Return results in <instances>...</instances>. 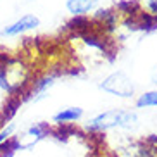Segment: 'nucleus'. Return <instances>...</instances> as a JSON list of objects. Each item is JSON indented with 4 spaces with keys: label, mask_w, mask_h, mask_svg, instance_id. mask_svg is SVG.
I'll list each match as a JSON object with an SVG mask.
<instances>
[{
    "label": "nucleus",
    "mask_w": 157,
    "mask_h": 157,
    "mask_svg": "<svg viewBox=\"0 0 157 157\" xmlns=\"http://www.w3.org/2000/svg\"><path fill=\"white\" fill-rule=\"evenodd\" d=\"M138 126V116L135 111H124V109H111L102 114L95 116L88 121V131H107L112 128L133 129Z\"/></svg>",
    "instance_id": "obj_1"
},
{
    "label": "nucleus",
    "mask_w": 157,
    "mask_h": 157,
    "mask_svg": "<svg viewBox=\"0 0 157 157\" xmlns=\"http://www.w3.org/2000/svg\"><path fill=\"white\" fill-rule=\"evenodd\" d=\"M100 88L104 92L111 93V95H116V97H121V98H129V97L135 95L133 81H131V78H129L126 73H123V71L111 73L100 83Z\"/></svg>",
    "instance_id": "obj_2"
},
{
    "label": "nucleus",
    "mask_w": 157,
    "mask_h": 157,
    "mask_svg": "<svg viewBox=\"0 0 157 157\" xmlns=\"http://www.w3.org/2000/svg\"><path fill=\"white\" fill-rule=\"evenodd\" d=\"M50 133H52V128L48 123H36V124L29 126L24 133L16 135V138H17V143H19V148L21 150H28V148L35 147L38 142H42Z\"/></svg>",
    "instance_id": "obj_3"
},
{
    "label": "nucleus",
    "mask_w": 157,
    "mask_h": 157,
    "mask_svg": "<svg viewBox=\"0 0 157 157\" xmlns=\"http://www.w3.org/2000/svg\"><path fill=\"white\" fill-rule=\"evenodd\" d=\"M38 26H40V19L35 14H26L21 19L14 21V23L7 24V26L2 29V35H4V36H19V35H23V33H26V31H31V29L38 28Z\"/></svg>",
    "instance_id": "obj_4"
},
{
    "label": "nucleus",
    "mask_w": 157,
    "mask_h": 157,
    "mask_svg": "<svg viewBox=\"0 0 157 157\" xmlns=\"http://www.w3.org/2000/svg\"><path fill=\"white\" fill-rule=\"evenodd\" d=\"M56 78H57V74H47L43 78L36 79L35 85H33V88H31V92H28L21 98H23V100H35V102L42 100L43 97H47L45 93L48 92V88L56 83Z\"/></svg>",
    "instance_id": "obj_5"
},
{
    "label": "nucleus",
    "mask_w": 157,
    "mask_h": 157,
    "mask_svg": "<svg viewBox=\"0 0 157 157\" xmlns=\"http://www.w3.org/2000/svg\"><path fill=\"white\" fill-rule=\"evenodd\" d=\"M83 117V109L81 107H64L59 112L52 116V121L56 124H67V123H74Z\"/></svg>",
    "instance_id": "obj_6"
},
{
    "label": "nucleus",
    "mask_w": 157,
    "mask_h": 157,
    "mask_svg": "<svg viewBox=\"0 0 157 157\" xmlns=\"http://www.w3.org/2000/svg\"><path fill=\"white\" fill-rule=\"evenodd\" d=\"M98 5V0H66V7L73 16H85Z\"/></svg>",
    "instance_id": "obj_7"
},
{
    "label": "nucleus",
    "mask_w": 157,
    "mask_h": 157,
    "mask_svg": "<svg viewBox=\"0 0 157 157\" xmlns=\"http://www.w3.org/2000/svg\"><path fill=\"white\" fill-rule=\"evenodd\" d=\"M136 107L138 109H143V107H157V90L142 93L136 98Z\"/></svg>",
    "instance_id": "obj_8"
},
{
    "label": "nucleus",
    "mask_w": 157,
    "mask_h": 157,
    "mask_svg": "<svg viewBox=\"0 0 157 157\" xmlns=\"http://www.w3.org/2000/svg\"><path fill=\"white\" fill-rule=\"evenodd\" d=\"M117 9L128 16H135L142 10V7H140V4L136 0H121L119 4H117Z\"/></svg>",
    "instance_id": "obj_9"
},
{
    "label": "nucleus",
    "mask_w": 157,
    "mask_h": 157,
    "mask_svg": "<svg viewBox=\"0 0 157 157\" xmlns=\"http://www.w3.org/2000/svg\"><path fill=\"white\" fill-rule=\"evenodd\" d=\"M83 40H85V43H86V45L95 47V48H100L102 52H107L105 42H104L100 36H97V35H83Z\"/></svg>",
    "instance_id": "obj_10"
},
{
    "label": "nucleus",
    "mask_w": 157,
    "mask_h": 157,
    "mask_svg": "<svg viewBox=\"0 0 157 157\" xmlns=\"http://www.w3.org/2000/svg\"><path fill=\"white\" fill-rule=\"evenodd\" d=\"M14 129H16L14 123H9V124H5L4 128H0V145L5 143L10 136H12V135H14Z\"/></svg>",
    "instance_id": "obj_11"
},
{
    "label": "nucleus",
    "mask_w": 157,
    "mask_h": 157,
    "mask_svg": "<svg viewBox=\"0 0 157 157\" xmlns=\"http://www.w3.org/2000/svg\"><path fill=\"white\" fill-rule=\"evenodd\" d=\"M147 10L148 14L157 16V0H147Z\"/></svg>",
    "instance_id": "obj_12"
},
{
    "label": "nucleus",
    "mask_w": 157,
    "mask_h": 157,
    "mask_svg": "<svg viewBox=\"0 0 157 157\" xmlns=\"http://www.w3.org/2000/svg\"><path fill=\"white\" fill-rule=\"evenodd\" d=\"M150 81H152L154 85H157V64L152 67V71H150Z\"/></svg>",
    "instance_id": "obj_13"
}]
</instances>
